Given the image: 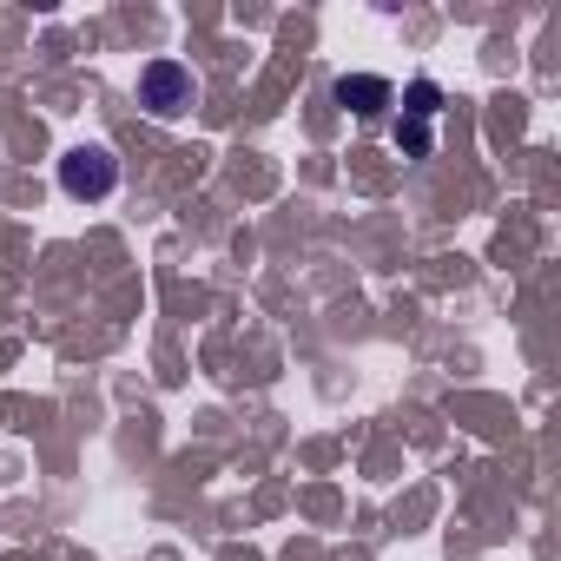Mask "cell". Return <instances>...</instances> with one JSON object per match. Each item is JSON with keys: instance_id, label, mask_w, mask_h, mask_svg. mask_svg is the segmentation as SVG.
Listing matches in <instances>:
<instances>
[{"instance_id": "4", "label": "cell", "mask_w": 561, "mask_h": 561, "mask_svg": "<svg viewBox=\"0 0 561 561\" xmlns=\"http://www.w3.org/2000/svg\"><path fill=\"white\" fill-rule=\"evenodd\" d=\"M436 113H443V87H436V80H410V87H403V119H423V126H430Z\"/></svg>"}, {"instance_id": "5", "label": "cell", "mask_w": 561, "mask_h": 561, "mask_svg": "<svg viewBox=\"0 0 561 561\" xmlns=\"http://www.w3.org/2000/svg\"><path fill=\"white\" fill-rule=\"evenodd\" d=\"M397 146H403L410 159H423V152H430V126H423V119H397Z\"/></svg>"}, {"instance_id": "3", "label": "cell", "mask_w": 561, "mask_h": 561, "mask_svg": "<svg viewBox=\"0 0 561 561\" xmlns=\"http://www.w3.org/2000/svg\"><path fill=\"white\" fill-rule=\"evenodd\" d=\"M390 100H397V87H390V80H377V73H344V80H337V106H344V113H357V119H377Z\"/></svg>"}, {"instance_id": "2", "label": "cell", "mask_w": 561, "mask_h": 561, "mask_svg": "<svg viewBox=\"0 0 561 561\" xmlns=\"http://www.w3.org/2000/svg\"><path fill=\"white\" fill-rule=\"evenodd\" d=\"M113 185H119V159H113L106 146H73V152L60 159V192H67V198L93 205V198H113Z\"/></svg>"}, {"instance_id": "1", "label": "cell", "mask_w": 561, "mask_h": 561, "mask_svg": "<svg viewBox=\"0 0 561 561\" xmlns=\"http://www.w3.org/2000/svg\"><path fill=\"white\" fill-rule=\"evenodd\" d=\"M139 106H146L152 119H179V113H192V106H198V80H192V67H185V60H146V67H139Z\"/></svg>"}]
</instances>
